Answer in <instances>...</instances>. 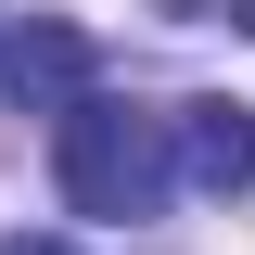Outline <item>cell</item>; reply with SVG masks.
<instances>
[{"mask_svg": "<svg viewBox=\"0 0 255 255\" xmlns=\"http://www.w3.org/2000/svg\"><path fill=\"white\" fill-rule=\"evenodd\" d=\"M51 179L77 217H153L166 191H179V153H166V115H140V102L90 90L51 115Z\"/></svg>", "mask_w": 255, "mask_h": 255, "instance_id": "obj_1", "label": "cell"}, {"mask_svg": "<svg viewBox=\"0 0 255 255\" xmlns=\"http://www.w3.org/2000/svg\"><path fill=\"white\" fill-rule=\"evenodd\" d=\"M0 90L26 102V115L90 102V38H77V26H13V38H0Z\"/></svg>", "mask_w": 255, "mask_h": 255, "instance_id": "obj_3", "label": "cell"}, {"mask_svg": "<svg viewBox=\"0 0 255 255\" xmlns=\"http://www.w3.org/2000/svg\"><path fill=\"white\" fill-rule=\"evenodd\" d=\"M166 153H179V191H243L255 179V115L243 102H166Z\"/></svg>", "mask_w": 255, "mask_h": 255, "instance_id": "obj_2", "label": "cell"}, {"mask_svg": "<svg viewBox=\"0 0 255 255\" xmlns=\"http://www.w3.org/2000/svg\"><path fill=\"white\" fill-rule=\"evenodd\" d=\"M166 13H179V26H243L255 0H166Z\"/></svg>", "mask_w": 255, "mask_h": 255, "instance_id": "obj_4", "label": "cell"}, {"mask_svg": "<svg viewBox=\"0 0 255 255\" xmlns=\"http://www.w3.org/2000/svg\"><path fill=\"white\" fill-rule=\"evenodd\" d=\"M0 255H77V243H0Z\"/></svg>", "mask_w": 255, "mask_h": 255, "instance_id": "obj_5", "label": "cell"}]
</instances>
